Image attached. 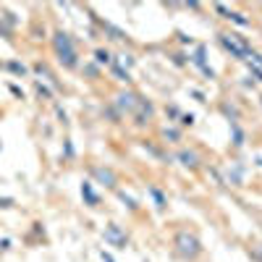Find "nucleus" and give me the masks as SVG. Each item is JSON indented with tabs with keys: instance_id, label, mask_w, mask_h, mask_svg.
<instances>
[{
	"instance_id": "nucleus-1",
	"label": "nucleus",
	"mask_w": 262,
	"mask_h": 262,
	"mask_svg": "<svg viewBox=\"0 0 262 262\" xmlns=\"http://www.w3.org/2000/svg\"><path fill=\"white\" fill-rule=\"evenodd\" d=\"M53 50H55L63 69H76L79 66V50H76V42L69 32H55L53 34Z\"/></svg>"
},
{
	"instance_id": "nucleus-2",
	"label": "nucleus",
	"mask_w": 262,
	"mask_h": 262,
	"mask_svg": "<svg viewBox=\"0 0 262 262\" xmlns=\"http://www.w3.org/2000/svg\"><path fill=\"white\" fill-rule=\"evenodd\" d=\"M173 249H176L179 257H184L189 262H194L196 257H202V252H205L200 236L191 233V231H179L176 236H173Z\"/></svg>"
},
{
	"instance_id": "nucleus-3",
	"label": "nucleus",
	"mask_w": 262,
	"mask_h": 262,
	"mask_svg": "<svg viewBox=\"0 0 262 262\" xmlns=\"http://www.w3.org/2000/svg\"><path fill=\"white\" fill-rule=\"evenodd\" d=\"M221 42H223V48L233 55V58H249L252 55V45L244 39V37H238V34H221Z\"/></svg>"
},
{
	"instance_id": "nucleus-4",
	"label": "nucleus",
	"mask_w": 262,
	"mask_h": 262,
	"mask_svg": "<svg viewBox=\"0 0 262 262\" xmlns=\"http://www.w3.org/2000/svg\"><path fill=\"white\" fill-rule=\"evenodd\" d=\"M102 238L107 247H116V249H126L128 247V233L118 226V223H107L102 231Z\"/></svg>"
},
{
	"instance_id": "nucleus-5",
	"label": "nucleus",
	"mask_w": 262,
	"mask_h": 262,
	"mask_svg": "<svg viewBox=\"0 0 262 262\" xmlns=\"http://www.w3.org/2000/svg\"><path fill=\"white\" fill-rule=\"evenodd\" d=\"M92 176L97 179V184H102V186H107V189H116V184H118V176H116L113 168L95 165V168H92Z\"/></svg>"
},
{
	"instance_id": "nucleus-6",
	"label": "nucleus",
	"mask_w": 262,
	"mask_h": 262,
	"mask_svg": "<svg viewBox=\"0 0 262 262\" xmlns=\"http://www.w3.org/2000/svg\"><path fill=\"white\" fill-rule=\"evenodd\" d=\"M176 160H179L184 168H191V170L200 168V163H202V158L196 155L194 149H179V152H176Z\"/></svg>"
},
{
	"instance_id": "nucleus-7",
	"label": "nucleus",
	"mask_w": 262,
	"mask_h": 262,
	"mask_svg": "<svg viewBox=\"0 0 262 262\" xmlns=\"http://www.w3.org/2000/svg\"><path fill=\"white\" fill-rule=\"evenodd\" d=\"M81 200L86 202V207H97L100 205V196L92 189V181H81Z\"/></svg>"
},
{
	"instance_id": "nucleus-8",
	"label": "nucleus",
	"mask_w": 262,
	"mask_h": 262,
	"mask_svg": "<svg viewBox=\"0 0 262 262\" xmlns=\"http://www.w3.org/2000/svg\"><path fill=\"white\" fill-rule=\"evenodd\" d=\"M116 105L121 107V111H134V107L139 105V100L131 95V92H121V95L116 97Z\"/></svg>"
},
{
	"instance_id": "nucleus-9",
	"label": "nucleus",
	"mask_w": 262,
	"mask_h": 262,
	"mask_svg": "<svg viewBox=\"0 0 262 262\" xmlns=\"http://www.w3.org/2000/svg\"><path fill=\"white\" fill-rule=\"evenodd\" d=\"M147 194L152 196V202H155V207H158V210H165V207H168V196H165L158 186H149V189H147Z\"/></svg>"
},
{
	"instance_id": "nucleus-10",
	"label": "nucleus",
	"mask_w": 262,
	"mask_h": 262,
	"mask_svg": "<svg viewBox=\"0 0 262 262\" xmlns=\"http://www.w3.org/2000/svg\"><path fill=\"white\" fill-rule=\"evenodd\" d=\"M228 181H231L233 186H242V184H244V168H242V165L228 168Z\"/></svg>"
},
{
	"instance_id": "nucleus-11",
	"label": "nucleus",
	"mask_w": 262,
	"mask_h": 262,
	"mask_svg": "<svg viewBox=\"0 0 262 262\" xmlns=\"http://www.w3.org/2000/svg\"><path fill=\"white\" fill-rule=\"evenodd\" d=\"M6 69H8V71H13L16 76H24V74H27V66H24V63H18V60H11V63L6 66Z\"/></svg>"
},
{
	"instance_id": "nucleus-12",
	"label": "nucleus",
	"mask_w": 262,
	"mask_h": 262,
	"mask_svg": "<svg viewBox=\"0 0 262 262\" xmlns=\"http://www.w3.org/2000/svg\"><path fill=\"white\" fill-rule=\"evenodd\" d=\"M231 128H233V144H236V147H242V144H244V131L236 126V121L231 123Z\"/></svg>"
},
{
	"instance_id": "nucleus-13",
	"label": "nucleus",
	"mask_w": 262,
	"mask_h": 262,
	"mask_svg": "<svg viewBox=\"0 0 262 262\" xmlns=\"http://www.w3.org/2000/svg\"><path fill=\"white\" fill-rule=\"evenodd\" d=\"M95 60L100 63V66H107V63H111V53H107V50H95Z\"/></svg>"
},
{
	"instance_id": "nucleus-14",
	"label": "nucleus",
	"mask_w": 262,
	"mask_h": 262,
	"mask_svg": "<svg viewBox=\"0 0 262 262\" xmlns=\"http://www.w3.org/2000/svg\"><path fill=\"white\" fill-rule=\"evenodd\" d=\"M118 196H121V200L126 202V207H128V210H137V207H139L134 196H128V194H126V191H121V189H118Z\"/></svg>"
},
{
	"instance_id": "nucleus-15",
	"label": "nucleus",
	"mask_w": 262,
	"mask_h": 262,
	"mask_svg": "<svg viewBox=\"0 0 262 262\" xmlns=\"http://www.w3.org/2000/svg\"><path fill=\"white\" fill-rule=\"evenodd\" d=\"M228 18H231V21H236V24H242V27H249V24H252L249 18H244V13H233V11H231V16H228Z\"/></svg>"
},
{
	"instance_id": "nucleus-16",
	"label": "nucleus",
	"mask_w": 262,
	"mask_h": 262,
	"mask_svg": "<svg viewBox=\"0 0 262 262\" xmlns=\"http://www.w3.org/2000/svg\"><path fill=\"white\" fill-rule=\"evenodd\" d=\"M111 69H113V74H116V76H118L121 81H128V71H126V69H121V66H118V63H113V66H111Z\"/></svg>"
},
{
	"instance_id": "nucleus-17",
	"label": "nucleus",
	"mask_w": 262,
	"mask_h": 262,
	"mask_svg": "<svg viewBox=\"0 0 262 262\" xmlns=\"http://www.w3.org/2000/svg\"><path fill=\"white\" fill-rule=\"evenodd\" d=\"M179 137H181V134H179L176 128H165V139H173V142H179Z\"/></svg>"
},
{
	"instance_id": "nucleus-18",
	"label": "nucleus",
	"mask_w": 262,
	"mask_h": 262,
	"mask_svg": "<svg viewBox=\"0 0 262 262\" xmlns=\"http://www.w3.org/2000/svg\"><path fill=\"white\" fill-rule=\"evenodd\" d=\"M37 92H39V95H42V97H48V100H50V97H53V92H50V90H48V86H42V84H39V81H37Z\"/></svg>"
},
{
	"instance_id": "nucleus-19",
	"label": "nucleus",
	"mask_w": 262,
	"mask_h": 262,
	"mask_svg": "<svg viewBox=\"0 0 262 262\" xmlns=\"http://www.w3.org/2000/svg\"><path fill=\"white\" fill-rule=\"evenodd\" d=\"M100 257H102V262H116V259H113V254H111V252H105V249L100 252Z\"/></svg>"
},
{
	"instance_id": "nucleus-20",
	"label": "nucleus",
	"mask_w": 262,
	"mask_h": 262,
	"mask_svg": "<svg viewBox=\"0 0 262 262\" xmlns=\"http://www.w3.org/2000/svg\"><path fill=\"white\" fill-rule=\"evenodd\" d=\"M181 123H184V126H191V123H194V116H191V113H189V116H184V118H181Z\"/></svg>"
},
{
	"instance_id": "nucleus-21",
	"label": "nucleus",
	"mask_w": 262,
	"mask_h": 262,
	"mask_svg": "<svg viewBox=\"0 0 262 262\" xmlns=\"http://www.w3.org/2000/svg\"><path fill=\"white\" fill-rule=\"evenodd\" d=\"M257 160H259V165H262V155H259V158H257Z\"/></svg>"
}]
</instances>
